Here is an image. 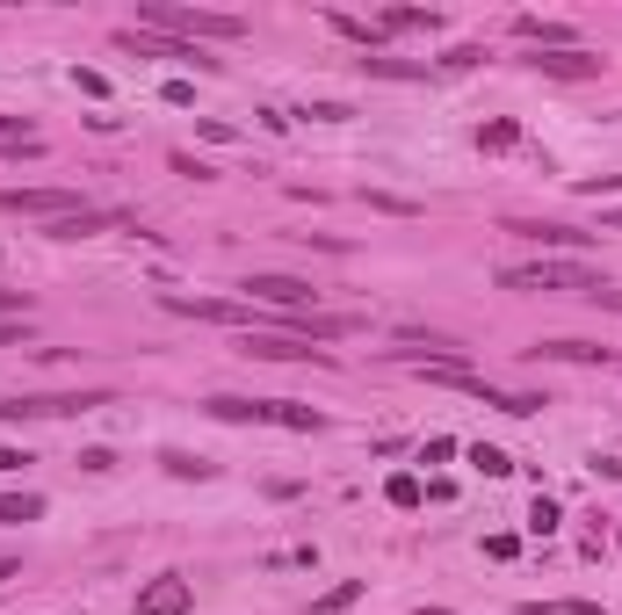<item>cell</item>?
<instances>
[{
	"mask_svg": "<svg viewBox=\"0 0 622 615\" xmlns=\"http://www.w3.org/2000/svg\"><path fill=\"white\" fill-rule=\"evenodd\" d=\"M138 29H160V37H181V44H239L246 37V22L239 15H217V8H174V0H145L138 8Z\"/></svg>",
	"mask_w": 622,
	"mask_h": 615,
	"instance_id": "cell-1",
	"label": "cell"
},
{
	"mask_svg": "<svg viewBox=\"0 0 622 615\" xmlns=\"http://www.w3.org/2000/svg\"><path fill=\"white\" fill-rule=\"evenodd\" d=\"M500 290H579V297H601L608 283L586 261H521V268H500Z\"/></svg>",
	"mask_w": 622,
	"mask_h": 615,
	"instance_id": "cell-2",
	"label": "cell"
},
{
	"mask_svg": "<svg viewBox=\"0 0 622 615\" xmlns=\"http://www.w3.org/2000/svg\"><path fill=\"white\" fill-rule=\"evenodd\" d=\"M116 406L109 391H29V398H0V420H66V413H102Z\"/></svg>",
	"mask_w": 622,
	"mask_h": 615,
	"instance_id": "cell-3",
	"label": "cell"
},
{
	"mask_svg": "<svg viewBox=\"0 0 622 615\" xmlns=\"http://www.w3.org/2000/svg\"><path fill=\"white\" fill-rule=\"evenodd\" d=\"M239 290H246V304H275V312H290V319H297V312H311V297H319V290L304 283V275H268V268H254Z\"/></svg>",
	"mask_w": 622,
	"mask_h": 615,
	"instance_id": "cell-4",
	"label": "cell"
},
{
	"mask_svg": "<svg viewBox=\"0 0 622 615\" xmlns=\"http://www.w3.org/2000/svg\"><path fill=\"white\" fill-rule=\"evenodd\" d=\"M0 210L58 225V218H73V210H87V203H80V189H0Z\"/></svg>",
	"mask_w": 622,
	"mask_h": 615,
	"instance_id": "cell-5",
	"label": "cell"
},
{
	"mask_svg": "<svg viewBox=\"0 0 622 615\" xmlns=\"http://www.w3.org/2000/svg\"><path fill=\"white\" fill-rule=\"evenodd\" d=\"M196 608V587L181 572H160L152 587H138V615H189Z\"/></svg>",
	"mask_w": 622,
	"mask_h": 615,
	"instance_id": "cell-6",
	"label": "cell"
},
{
	"mask_svg": "<svg viewBox=\"0 0 622 615\" xmlns=\"http://www.w3.org/2000/svg\"><path fill=\"white\" fill-rule=\"evenodd\" d=\"M521 66H528V73H543V80H594V73H601V58H594V51H528Z\"/></svg>",
	"mask_w": 622,
	"mask_h": 615,
	"instance_id": "cell-7",
	"label": "cell"
},
{
	"mask_svg": "<svg viewBox=\"0 0 622 615\" xmlns=\"http://www.w3.org/2000/svg\"><path fill=\"white\" fill-rule=\"evenodd\" d=\"M239 355H261V362H297V355H311V362H333L326 348H304V341H290V333H246V341H239Z\"/></svg>",
	"mask_w": 622,
	"mask_h": 615,
	"instance_id": "cell-8",
	"label": "cell"
},
{
	"mask_svg": "<svg viewBox=\"0 0 622 615\" xmlns=\"http://www.w3.org/2000/svg\"><path fill=\"white\" fill-rule=\"evenodd\" d=\"M514 37L528 44V51H579V37L565 22H543V15H514Z\"/></svg>",
	"mask_w": 622,
	"mask_h": 615,
	"instance_id": "cell-9",
	"label": "cell"
},
{
	"mask_svg": "<svg viewBox=\"0 0 622 615\" xmlns=\"http://www.w3.org/2000/svg\"><path fill=\"white\" fill-rule=\"evenodd\" d=\"M109 225H123V218H116V210H95V203H87V210H73V218L44 225V239H87V232H109Z\"/></svg>",
	"mask_w": 622,
	"mask_h": 615,
	"instance_id": "cell-10",
	"label": "cell"
},
{
	"mask_svg": "<svg viewBox=\"0 0 622 615\" xmlns=\"http://www.w3.org/2000/svg\"><path fill=\"white\" fill-rule=\"evenodd\" d=\"M528 355H536V362H615V355L594 348V341H536Z\"/></svg>",
	"mask_w": 622,
	"mask_h": 615,
	"instance_id": "cell-11",
	"label": "cell"
},
{
	"mask_svg": "<svg viewBox=\"0 0 622 615\" xmlns=\"http://www.w3.org/2000/svg\"><path fill=\"white\" fill-rule=\"evenodd\" d=\"M507 232L514 239H536V246H579L586 232H572V225H543V218H507Z\"/></svg>",
	"mask_w": 622,
	"mask_h": 615,
	"instance_id": "cell-12",
	"label": "cell"
},
{
	"mask_svg": "<svg viewBox=\"0 0 622 615\" xmlns=\"http://www.w3.org/2000/svg\"><path fill=\"white\" fill-rule=\"evenodd\" d=\"M377 29H384V37H406V29H427V37H434V29H442V15H434V8H391Z\"/></svg>",
	"mask_w": 622,
	"mask_h": 615,
	"instance_id": "cell-13",
	"label": "cell"
},
{
	"mask_svg": "<svg viewBox=\"0 0 622 615\" xmlns=\"http://www.w3.org/2000/svg\"><path fill=\"white\" fill-rule=\"evenodd\" d=\"M37 514H44L37 492H0V529H22V521H37Z\"/></svg>",
	"mask_w": 622,
	"mask_h": 615,
	"instance_id": "cell-14",
	"label": "cell"
},
{
	"mask_svg": "<svg viewBox=\"0 0 622 615\" xmlns=\"http://www.w3.org/2000/svg\"><path fill=\"white\" fill-rule=\"evenodd\" d=\"M362 73H377V80H427L420 58H362Z\"/></svg>",
	"mask_w": 622,
	"mask_h": 615,
	"instance_id": "cell-15",
	"label": "cell"
},
{
	"mask_svg": "<svg viewBox=\"0 0 622 615\" xmlns=\"http://www.w3.org/2000/svg\"><path fill=\"white\" fill-rule=\"evenodd\" d=\"M521 145V123L514 116H500V123H485V131H478V152H514Z\"/></svg>",
	"mask_w": 622,
	"mask_h": 615,
	"instance_id": "cell-16",
	"label": "cell"
},
{
	"mask_svg": "<svg viewBox=\"0 0 622 615\" xmlns=\"http://www.w3.org/2000/svg\"><path fill=\"white\" fill-rule=\"evenodd\" d=\"M362 601V579H340V587H326L319 601H311V615H340V608H355Z\"/></svg>",
	"mask_w": 622,
	"mask_h": 615,
	"instance_id": "cell-17",
	"label": "cell"
},
{
	"mask_svg": "<svg viewBox=\"0 0 622 615\" xmlns=\"http://www.w3.org/2000/svg\"><path fill=\"white\" fill-rule=\"evenodd\" d=\"M471 464H478L485 478H507V471H514V456H507V449H492V442H478V449H471Z\"/></svg>",
	"mask_w": 622,
	"mask_h": 615,
	"instance_id": "cell-18",
	"label": "cell"
},
{
	"mask_svg": "<svg viewBox=\"0 0 622 615\" xmlns=\"http://www.w3.org/2000/svg\"><path fill=\"white\" fill-rule=\"evenodd\" d=\"M160 464H167L174 478H210V464H203V456H189V449H167Z\"/></svg>",
	"mask_w": 622,
	"mask_h": 615,
	"instance_id": "cell-19",
	"label": "cell"
},
{
	"mask_svg": "<svg viewBox=\"0 0 622 615\" xmlns=\"http://www.w3.org/2000/svg\"><path fill=\"white\" fill-rule=\"evenodd\" d=\"M528 529H536V536L557 529V500H550V492H536V507H528Z\"/></svg>",
	"mask_w": 622,
	"mask_h": 615,
	"instance_id": "cell-20",
	"label": "cell"
},
{
	"mask_svg": "<svg viewBox=\"0 0 622 615\" xmlns=\"http://www.w3.org/2000/svg\"><path fill=\"white\" fill-rule=\"evenodd\" d=\"M384 492H391V507H420V478H391Z\"/></svg>",
	"mask_w": 622,
	"mask_h": 615,
	"instance_id": "cell-21",
	"label": "cell"
},
{
	"mask_svg": "<svg viewBox=\"0 0 622 615\" xmlns=\"http://www.w3.org/2000/svg\"><path fill=\"white\" fill-rule=\"evenodd\" d=\"M15 312H22V319H29V312H37V304H29V297H22V290H0V319H15Z\"/></svg>",
	"mask_w": 622,
	"mask_h": 615,
	"instance_id": "cell-22",
	"label": "cell"
},
{
	"mask_svg": "<svg viewBox=\"0 0 622 615\" xmlns=\"http://www.w3.org/2000/svg\"><path fill=\"white\" fill-rule=\"evenodd\" d=\"M478 58H485V51H478V44H456V51H449V58H442V66H449V73H463V66H478Z\"/></svg>",
	"mask_w": 622,
	"mask_h": 615,
	"instance_id": "cell-23",
	"label": "cell"
},
{
	"mask_svg": "<svg viewBox=\"0 0 622 615\" xmlns=\"http://www.w3.org/2000/svg\"><path fill=\"white\" fill-rule=\"evenodd\" d=\"M449 456H456V442H449V435H434V442L420 449V464H449Z\"/></svg>",
	"mask_w": 622,
	"mask_h": 615,
	"instance_id": "cell-24",
	"label": "cell"
},
{
	"mask_svg": "<svg viewBox=\"0 0 622 615\" xmlns=\"http://www.w3.org/2000/svg\"><path fill=\"white\" fill-rule=\"evenodd\" d=\"M29 464V449H15V442H0V471H22Z\"/></svg>",
	"mask_w": 622,
	"mask_h": 615,
	"instance_id": "cell-25",
	"label": "cell"
},
{
	"mask_svg": "<svg viewBox=\"0 0 622 615\" xmlns=\"http://www.w3.org/2000/svg\"><path fill=\"white\" fill-rule=\"evenodd\" d=\"M594 304H601V312H622V290H601Z\"/></svg>",
	"mask_w": 622,
	"mask_h": 615,
	"instance_id": "cell-26",
	"label": "cell"
},
{
	"mask_svg": "<svg viewBox=\"0 0 622 615\" xmlns=\"http://www.w3.org/2000/svg\"><path fill=\"white\" fill-rule=\"evenodd\" d=\"M601 232H622V210H608V218H601Z\"/></svg>",
	"mask_w": 622,
	"mask_h": 615,
	"instance_id": "cell-27",
	"label": "cell"
}]
</instances>
